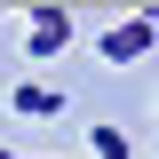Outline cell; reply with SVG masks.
I'll list each match as a JSON object with an SVG mask.
<instances>
[{
  "instance_id": "cell-4",
  "label": "cell",
  "mask_w": 159,
  "mask_h": 159,
  "mask_svg": "<svg viewBox=\"0 0 159 159\" xmlns=\"http://www.w3.org/2000/svg\"><path fill=\"white\" fill-rule=\"evenodd\" d=\"M88 143H96V159H127V127H111V119H103Z\"/></svg>"
},
{
  "instance_id": "cell-3",
  "label": "cell",
  "mask_w": 159,
  "mask_h": 159,
  "mask_svg": "<svg viewBox=\"0 0 159 159\" xmlns=\"http://www.w3.org/2000/svg\"><path fill=\"white\" fill-rule=\"evenodd\" d=\"M8 111H16V119H56V111H64V88L24 80V88H8Z\"/></svg>"
},
{
  "instance_id": "cell-1",
  "label": "cell",
  "mask_w": 159,
  "mask_h": 159,
  "mask_svg": "<svg viewBox=\"0 0 159 159\" xmlns=\"http://www.w3.org/2000/svg\"><path fill=\"white\" fill-rule=\"evenodd\" d=\"M151 40H159L151 16H119L111 32H103V64H135V56H151Z\"/></svg>"
},
{
  "instance_id": "cell-5",
  "label": "cell",
  "mask_w": 159,
  "mask_h": 159,
  "mask_svg": "<svg viewBox=\"0 0 159 159\" xmlns=\"http://www.w3.org/2000/svg\"><path fill=\"white\" fill-rule=\"evenodd\" d=\"M151 159H159V143H151Z\"/></svg>"
},
{
  "instance_id": "cell-2",
  "label": "cell",
  "mask_w": 159,
  "mask_h": 159,
  "mask_svg": "<svg viewBox=\"0 0 159 159\" xmlns=\"http://www.w3.org/2000/svg\"><path fill=\"white\" fill-rule=\"evenodd\" d=\"M24 48H32L40 64H48V56H64V48H72V16H64V8H32V24H24Z\"/></svg>"
}]
</instances>
